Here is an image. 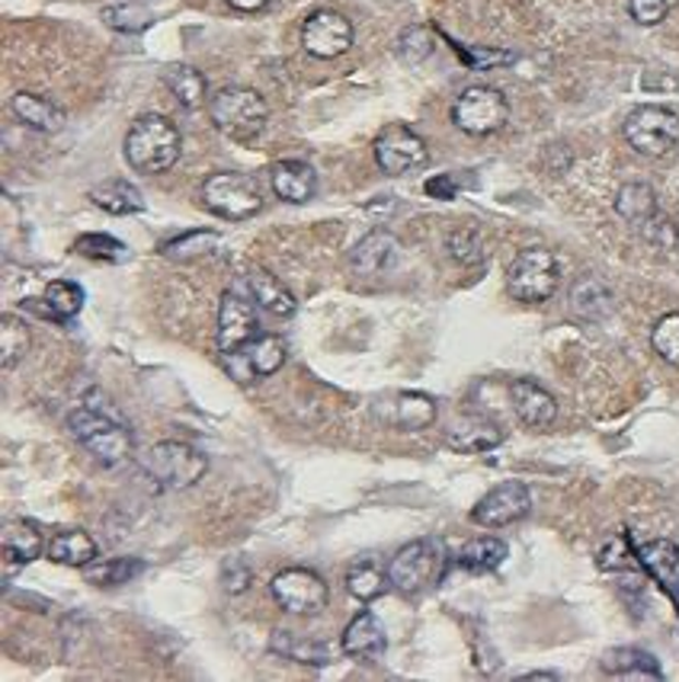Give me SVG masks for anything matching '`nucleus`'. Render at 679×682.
<instances>
[{"label": "nucleus", "mask_w": 679, "mask_h": 682, "mask_svg": "<svg viewBox=\"0 0 679 682\" xmlns=\"http://www.w3.org/2000/svg\"><path fill=\"white\" fill-rule=\"evenodd\" d=\"M68 430L81 443V449L103 468H119L136 452V436L129 420L99 388L87 391L81 404L68 413Z\"/></svg>", "instance_id": "f257e3e1"}, {"label": "nucleus", "mask_w": 679, "mask_h": 682, "mask_svg": "<svg viewBox=\"0 0 679 682\" xmlns=\"http://www.w3.org/2000/svg\"><path fill=\"white\" fill-rule=\"evenodd\" d=\"M126 161L136 174L144 177H157V174H167L177 161H180L183 151V136L180 129L161 116V113H144L132 122V129L126 132Z\"/></svg>", "instance_id": "f03ea898"}, {"label": "nucleus", "mask_w": 679, "mask_h": 682, "mask_svg": "<svg viewBox=\"0 0 679 682\" xmlns=\"http://www.w3.org/2000/svg\"><path fill=\"white\" fill-rule=\"evenodd\" d=\"M449 551L440 539H413L388 561V584L401 596H420L446 577Z\"/></svg>", "instance_id": "7ed1b4c3"}, {"label": "nucleus", "mask_w": 679, "mask_h": 682, "mask_svg": "<svg viewBox=\"0 0 679 682\" xmlns=\"http://www.w3.org/2000/svg\"><path fill=\"white\" fill-rule=\"evenodd\" d=\"M141 471L148 474V481H154L164 491H186L206 478L209 458L189 443L167 439L141 455Z\"/></svg>", "instance_id": "20e7f679"}, {"label": "nucleus", "mask_w": 679, "mask_h": 682, "mask_svg": "<svg viewBox=\"0 0 679 682\" xmlns=\"http://www.w3.org/2000/svg\"><path fill=\"white\" fill-rule=\"evenodd\" d=\"M209 119L222 136L247 141L267 129L270 106L250 87H225L209 99Z\"/></svg>", "instance_id": "39448f33"}, {"label": "nucleus", "mask_w": 679, "mask_h": 682, "mask_svg": "<svg viewBox=\"0 0 679 682\" xmlns=\"http://www.w3.org/2000/svg\"><path fill=\"white\" fill-rule=\"evenodd\" d=\"M561 285V263L548 247H526L506 270V292L523 305H542Z\"/></svg>", "instance_id": "423d86ee"}, {"label": "nucleus", "mask_w": 679, "mask_h": 682, "mask_svg": "<svg viewBox=\"0 0 679 682\" xmlns=\"http://www.w3.org/2000/svg\"><path fill=\"white\" fill-rule=\"evenodd\" d=\"M202 205L225 219V222H247L254 215H260L264 209V192L260 183L247 174H234V170H222L212 174L202 183Z\"/></svg>", "instance_id": "0eeeda50"}, {"label": "nucleus", "mask_w": 679, "mask_h": 682, "mask_svg": "<svg viewBox=\"0 0 679 682\" xmlns=\"http://www.w3.org/2000/svg\"><path fill=\"white\" fill-rule=\"evenodd\" d=\"M622 136L644 157H667L679 144V116L667 106L644 103L625 116Z\"/></svg>", "instance_id": "6e6552de"}, {"label": "nucleus", "mask_w": 679, "mask_h": 682, "mask_svg": "<svg viewBox=\"0 0 679 682\" xmlns=\"http://www.w3.org/2000/svg\"><path fill=\"white\" fill-rule=\"evenodd\" d=\"M506 119H510V103L497 87H484V84L468 87L453 103L455 129H461L465 136H494L506 126Z\"/></svg>", "instance_id": "1a4fd4ad"}, {"label": "nucleus", "mask_w": 679, "mask_h": 682, "mask_svg": "<svg viewBox=\"0 0 679 682\" xmlns=\"http://www.w3.org/2000/svg\"><path fill=\"white\" fill-rule=\"evenodd\" d=\"M272 599L289 615H320L330 602L327 580L312 567H285L272 577Z\"/></svg>", "instance_id": "9d476101"}, {"label": "nucleus", "mask_w": 679, "mask_h": 682, "mask_svg": "<svg viewBox=\"0 0 679 682\" xmlns=\"http://www.w3.org/2000/svg\"><path fill=\"white\" fill-rule=\"evenodd\" d=\"M372 154H375V164L382 174L388 177H405L410 170H420L426 167L430 161V148L426 141L417 136L408 126H388L382 129L375 144H372Z\"/></svg>", "instance_id": "9b49d317"}, {"label": "nucleus", "mask_w": 679, "mask_h": 682, "mask_svg": "<svg viewBox=\"0 0 679 682\" xmlns=\"http://www.w3.org/2000/svg\"><path fill=\"white\" fill-rule=\"evenodd\" d=\"M285 360H289V346L276 333H260L250 343H244L241 350L222 356L225 368L241 385H254L260 378H270L285 365Z\"/></svg>", "instance_id": "f8f14e48"}, {"label": "nucleus", "mask_w": 679, "mask_h": 682, "mask_svg": "<svg viewBox=\"0 0 679 682\" xmlns=\"http://www.w3.org/2000/svg\"><path fill=\"white\" fill-rule=\"evenodd\" d=\"M260 308L257 302L237 285V289H227L222 295V305H219V353L227 356L234 350H241L244 343H250L254 337H260Z\"/></svg>", "instance_id": "ddd939ff"}, {"label": "nucleus", "mask_w": 679, "mask_h": 682, "mask_svg": "<svg viewBox=\"0 0 679 682\" xmlns=\"http://www.w3.org/2000/svg\"><path fill=\"white\" fill-rule=\"evenodd\" d=\"M353 39H356L353 23L340 10H330V7H320L302 23V46L312 58H320V61L347 55L353 48Z\"/></svg>", "instance_id": "4468645a"}, {"label": "nucleus", "mask_w": 679, "mask_h": 682, "mask_svg": "<svg viewBox=\"0 0 679 682\" xmlns=\"http://www.w3.org/2000/svg\"><path fill=\"white\" fill-rule=\"evenodd\" d=\"M532 509V494L523 481H503L491 487L471 509V522L481 529H506L519 519H526Z\"/></svg>", "instance_id": "2eb2a0df"}, {"label": "nucleus", "mask_w": 679, "mask_h": 682, "mask_svg": "<svg viewBox=\"0 0 679 682\" xmlns=\"http://www.w3.org/2000/svg\"><path fill=\"white\" fill-rule=\"evenodd\" d=\"M372 413L378 423L391 426V430H401V433H420L426 426L436 423V401L423 391H395L388 398H378L372 404Z\"/></svg>", "instance_id": "dca6fc26"}, {"label": "nucleus", "mask_w": 679, "mask_h": 682, "mask_svg": "<svg viewBox=\"0 0 679 682\" xmlns=\"http://www.w3.org/2000/svg\"><path fill=\"white\" fill-rule=\"evenodd\" d=\"M398 257H401V240L388 227H375L350 250V267L356 275H382L395 270Z\"/></svg>", "instance_id": "f3484780"}, {"label": "nucleus", "mask_w": 679, "mask_h": 682, "mask_svg": "<svg viewBox=\"0 0 679 682\" xmlns=\"http://www.w3.org/2000/svg\"><path fill=\"white\" fill-rule=\"evenodd\" d=\"M241 289L257 302L260 311H267L272 318H292L295 308H298V302L285 289V282L279 275H272L270 270H264V267H254V270L241 275Z\"/></svg>", "instance_id": "a211bd4d"}, {"label": "nucleus", "mask_w": 679, "mask_h": 682, "mask_svg": "<svg viewBox=\"0 0 679 682\" xmlns=\"http://www.w3.org/2000/svg\"><path fill=\"white\" fill-rule=\"evenodd\" d=\"M506 439L503 426L497 420H488V416H465L453 423L443 436V443L453 449V452L461 455H481L497 449L500 443Z\"/></svg>", "instance_id": "6ab92c4d"}, {"label": "nucleus", "mask_w": 679, "mask_h": 682, "mask_svg": "<svg viewBox=\"0 0 679 682\" xmlns=\"http://www.w3.org/2000/svg\"><path fill=\"white\" fill-rule=\"evenodd\" d=\"M510 401L516 416L529 426V430H548L558 416V401L551 391H545L539 381L532 378H516L510 385Z\"/></svg>", "instance_id": "aec40b11"}, {"label": "nucleus", "mask_w": 679, "mask_h": 682, "mask_svg": "<svg viewBox=\"0 0 679 682\" xmlns=\"http://www.w3.org/2000/svg\"><path fill=\"white\" fill-rule=\"evenodd\" d=\"M272 192L289 205H305L317 192V174L305 161H279L270 170Z\"/></svg>", "instance_id": "412c9836"}, {"label": "nucleus", "mask_w": 679, "mask_h": 682, "mask_svg": "<svg viewBox=\"0 0 679 682\" xmlns=\"http://www.w3.org/2000/svg\"><path fill=\"white\" fill-rule=\"evenodd\" d=\"M10 113L23 122V126H30L33 132H43V136H55V132H61L65 129V122H68V116H65V109L55 103V99H48L43 93H16L13 99H10Z\"/></svg>", "instance_id": "4be33fe9"}, {"label": "nucleus", "mask_w": 679, "mask_h": 682, "mask_svg": "<svg viewBox=\"0 0 679 682\" xmlns=\"http://www.w3.org/2000/svg\"><path fill=\"white\" fill-rule=\"evenodd\" d=\"M340 650L356 660H378L388 650V635L372 612H360L340 635Z\"/></svg>", "instance_id": "5701e85b"}, {"label": "nucleus", "mask_w": 679, "mask_h": 682, "mask_svg": "<svg viewBox=\"0 0 679 682\" xmlns=\"http://www.w3.org/2000/svg\"><path fill=\"white\" fill-rule=\"evenodd\" d=\"M571 308L584 320H602L616 311V295L599 275H581L571 285Z\"/></svg>", "instance_id": "b1692460"}, {"label": "nucleus", "mask_w": 679, "mask_h": 682, "mask_svg": "<svg viewBox=\"0 0 679 682\" xmlns=\"http://www.w3.org/2000/svg\"><path fill=\"white\" fill-rule=\"evenodd\" d=\"M270 647L272 654H279L285 660H295V663H305V667H327L337 654L333 644H327L320 637H302L295 632H276Z\"/></svg>", "instance_id": "393cba45"}, {"label": "nucleus", "mask_w": 679, "mask_h": 682, "mask_svg": "<svg viewBox=\"0 0 679 682\" xmlns=\"http://www.w3.org/2000/svg\"><path fill=\"white\" fill-rule=\"evenodd\" d=\"M602 673L616 680H664L660 663L637 647H616L602 657Z\"/></svg>", "instance_id": "a878e982"}, {"label": "nucleus", "mask_w": 679, "mask_h": 682, "mask_svg": "<svg viewBox=\"0 0 679 682\" xmlns=\"http://www.w3.org/2000/svg\"><path fill=\"white\" fill-rule=\"evenodd\" d=\"M3 554L10 561V571H16L23 564H33L43 554V532L26 519L3 522Z\"/></svg>", "instance_id": "bb28decb"}, {"label": "nucleus", "mask_w": 679, "mask_h": 682, "mask_svg": "<svg viewBox=\"0 0 679 682\" xmlns=\"http://www.w3.org/2000/svg\"><path fill=\"white\" fill-rule=\"evenodd\" d=\"M96 554H99L96 542H93L84 529H65V532H58L48 542V561L51 564H61V567L84 571V567H91L93 561H96Z\"/></svg>", "instance_id": "cd10ccee"}, {"label": "nucleus", "mask_w": 679, "mask_h": 682, "mask_svg": "<svg viewBox=\"0 0 679 682\" xmlns=\"http://www.w3.org/2000/svg\"><path fill=\"white\" fill-rule=\"evenodd\" d=\"M87 199L96 209H103L106 215H138V212H144V196L129 180L99 183L87 192Z\"/></svg>", "instance_id": "c85d7f7f"}, {"label": "nucleus", "mask_w": 679, "mask_h": 682, "mask_svg": "<svg viewBox=\"0 0 679 682\" xmlns=\"http://www.w3.org/2000/svg\"><path fill=\"white\" fill-rule=\"evenodd\" d=\"M164 84H167V91L174 93V99L180 103L183 109H199L209 99L206 74L192 64H171L164 71Z\"/></svg>", "instance_id": "c756f323"}, {"label": "nucleus", "mask_w": 679, "mask_h": 682, "mask_svg": "<svg viewBox=\"0 0 679 682\" xmlns=\"http://www.w3.org/2000/svg\"><path fill=\"white\" fill-rule=\"evenodd\" d=\"M219 244H222V237L215 231L199 227V231H186V234H177V237L164 240L161 244V254L167 260H177V263H192V260L212 257L219 250Z\"/></svg>", "instance_id": "7c9ffc66"}, {"label": "nucleus", "mask_w": 679, "mask_h": 682, "mask_svg": "<svg viewBox=\"0 0 679 682\" xmlns=\"http://www.w3.org/2000/svg\"><path fill=\"white\" fill-rule=\"evenodd\" d=\"M616 212L619 219H625L629 225H644L647 219L657 215V192L647 183H625L616 192Z\"/></svg>", "instance_id": "2f4dec72"}, {"label": "nucleus", "mask_w": 679, "mask_h": 682, "mask_svg": "<svg viewBox=\"0 0 679 682\" xmlns=\"http://www.w3.org/2000/svg\"><path fill=\"white\" fill-rule=\"evenodd\" d=\"M39 305L46 308L48 318L68 324V320L78 318V315H81V308H84V289H81L78 282L55 279V282H48L46 285V292H43Z\"/></svg>", "instance_id": "473e14b6"}, {"label": "nucleus", "mask_w": 679, "mask_h": 682, "mask_svg": "<svg viewBox=\"0 0 679 682\" xmlns=\"http://www.w3.org/2000/svg\"><path fill=\"white\" fill-rule=\"evenodd\" d=\"M506 554H510L506 542H500L494 536H484V539H475V542L461 548L455 564L468 574H491L506 561Z\"/></svg>", "instance_id": "72a5a7b5"}, {"label": "nucleus", "mask_w": 679, "mask_h": 682, "mask_svg": "<svg viewBox=\"0 0 679 682\" xmlns=\"http://www.w3.org/2000/svg\"><path fill=\"white\" fill-rule=\"evenodd\" d=\"M30 346H33L30 324L16 318V315H3V320H0V365L16 368L23 363V356L30 353Z\"/></svg>", "instance_id": "f704fd0d"}, {"label": "nucleus", "mask_w": 679, "mask_h": 682, "mask_svg": "<svg viewBox=\"0 0 679 682\" xmlns=\"http://www.w3.org/2000/svg\"><path fill=\"white\" fill-rule=\"evenodd\" d=\"M144 571V561L141 557H113V561H93L91 567H84L87 580L93 587H122V584H132L138 574Z\"/></svg>", "instance_id": "c9c22d12"}, {"label": "nucleus", "mask_w": 679, "mask_h": 682, "mask_svg": "<svg viewBox=\"0 0 679 682\" xmlns=\"http://www.w3.org/2000/svg\"><path fill=\"white\" fill-rule=\"evenodd\" d=\"M385 587H391L388 584V571H382L378 564H372V561H363V564H356L350 574H347V592L353 596V599H360V602H372V599H378Z\"/></svg>", "instance_id": "e433bc0d"}, {"label": "nucleus", "mask_w": 679, "mask_h": 682, "mask_svg": "<svg viewBox=\"0 0 679 682\" xmlns=\"http://www.w3.org/2000/svg\"><path fill=\"white\" fill-rule=\"evenodd\" d=\"M74 250L81 257H87V260H96V263H122V260H129V247L122 240H116L113 234H99V231L81 234L74 240Z\"/></svg>", "instance_id": "4c0bfd02"}, {"label": "nucleus", "mask_w": 679, "mask_h": 682, "mask_svg": "<svg viewBox=\"0 0 679 682\" xmlns=\"http://www.w3.org/2000/svg\"><path fill=\"white\" fill-rule=\"evenodd\" d=\"M106 26H113L116 33H144L154 23V13L141 7V0H122L103 10Z\"/></svg>", "instance_id": "58836bf2"}, {"label": "nucleus", "mask_w": 679, "mask_h": 682, "mask_svg": "<svg viewBox=\"0 0 679 682\" xmlns=\"http://www.w3.org/2000/svg\"><path fill=\"white\" fill-rule=\"evenodd\" d=\"M637 564H641L647 574H654V577L667 580V577H670V574L679 567V548L674 545L670 539L647 542V545L637 548Z\"/></svg>", "instance_id": "ea45409f"}, {"label": "nucleus", "mask_w": 679, "mask_h": 682, "mask_svg": "<svg viewBox=\"0 0 679 682\" xmlns=\"http://www.w3.org/2000/svg\"><path fill=\"white\" fill-rule=\"evenodd\" d=\"M395 51L405 64H423L433 51H436V36L430 26H408L398 43H395Z\"/></svg>", "instance_id": "a19ab883"}, {"label": "nucleus", "mask_w": 679, "mask_h": 682, "mask_svg": "<svg viewBox=\"0 0 679 682\" xmlns=\"http://www.w3.org/2000/svg\"><path fill=\"white\" fill-rule=\"evenodd\" d=\"M651 346H654V353L664 363L677 365L679 368V311H670V315H664V318L654 324Z\"/></svg>", "instance_id": "79ce46f5"}, {"label": "nucleus", "mask_w": 679, "mask_h": 682, "mask_svg": "<svg viewBox=\"0 0 679 682\" xmlns=\"http://www.w3.org/2000/svg\"><path fill=\"white\" fill-rule=\"evenodd\" d=\"M446 247H449L453 260L465 263V267L484 260V240H481V234H478L475 227H455L453 234H449V244H446Z\"/></svg>", "instance_id": "37998d69"}, {"label": "nucleus", "mask_w": 679, "mask_h": 682, "mask_svg": "<svg viewBox=\"0 0 679 682\" xmlns=\"http://www.w3.org/2000/svg\"><path fill=\"white\" fill-rule=\"evenodd\" d=\"M455 46V43H453ZM458 58L475 68V71H488V68H503V64H513L516 61V51H506V48H465L455 46Z\"/></svg>", "instance_id": "c03bdc74"}, {"label": "nucleus", "mask_w": 679, "mask_h": 682, "mask_svg": "<svg viewBox=\"0 0 679 682\" xmlns=\"http://www.w3.org/2000/svg\"><path fill=\"white\" fill-rule=\"evenodd\" d=\"M641 234H644V240H647V244H654L657 250H674V247L679 244L677 222H670V219H667V215H660V212L641 225Z\"/></svg>", "instance_id": "a18cd8bd"}, {"label": "nucleus", "mask_w": 679, "mask_h": 682, "mask_svg": "<svg viewBox=\"0 0 679 682\" xmlns=\"http://www.w3.org/2000/svg\"><path fill=\"white\" fill-rule=\"evenodd\" d=\"M637 557H632V548H629V539L625 536H612L606 545L599 548V567L602 571H625L632 567Z\"/></svg>", "instance_id": "49530a36"}, {"label": "nucleus", "mask_w": 679, "mask_h": 682, "mask_svg": "<svg viewBox=\"0 0 679 682\" xmlns=\"http://www.w3.org/2000/svg\"><path fill=\"white\" fill-rule=\"evenodd\" d=\"M667 0H629V13L637 26H657L667 16Z\"/></svg>", "instance_id": "de8ad7c7"}, {"label": "nucleus", "mask_w": 679, "mask_h": 682, "mask_svg": "<svg viewBox=\"0 0 679 682\" xmlns=\"http://www.w3.org/2000/svg\"><path fill=\"white\" fill-rule=\"evenodd\" d=\"M222 584H225L227 592L241 596V592L254 584V574H250V567L241 557H231V561H225V567H222Z\"/></svg>", "instance_id": "09e8293b"}, {"label": "nucleus", "mask_w": 679, "mask_h": 682, "mask_svg": "<svg viewBox=\"0 0 679 682\" xmlns=\"http://www.w3.org/2000/svg\"><path fill=\"white\" fill-rule=\"evenodd\" d=\"M423 189H426V196H433V199H443V202H449L455 199V192H458V186L449 174H440V177H433V180L423 183Z\"/></svg>", "instance_id": "8fccbe9b"}, {"label": "nucleus", "mask_w": 679, "mask_h": 682, "mask_svg": "<svg viewBox=\"0 0 679 682\" xmlns=\"http://www.w3.org/2000/svg\"><path fill=\"white\" fill-rule=\"evenodd\" d=\"M227 7H234V10H241V13H257V10H264L270 0H225Z\"/></svg>", "instance_id": "3c124183"}, {"label": "nucleus", "mask_w": 679, "mask_h": 682, "mask_svg": "<svg viewBox=\"0 0 679 682\" xmlns=\"http://www.w3.org/2000/svg\"><path fill=\"white\" fill-rule=\"evenodd\" d=\"M523 680H561V673H526Z\"/></svg>", "instance_id": "603ef678"}, {"label": "nucleus", "mask_w": 679, "mask_h": 682, "mask_svg": "<svg viewBox=\"0 0 679 682\" xmlns=\"http://www.w3.org/2000/svg\"><path fill=\"white\" fill-rule=\"evenodd\" d=\"M670 592H674V599H677V605H679V584H677V587H674V590H670Z\"/></svg>", "instance_id": "864d4df0"}]
</instances>
